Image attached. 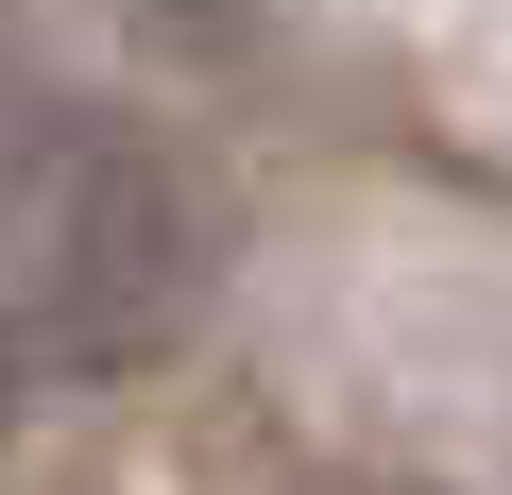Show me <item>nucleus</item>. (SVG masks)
Here are the masks:
<instances>
[{"label":"nucleus","instance_id":"nucleus-1","mask_svg":"<svg viewBox=\"0 0 512 495\" xmlns=\"http://www.w3.org/2000/svg\"><path fill=\"white\" fill-rule=\"evenodd\" d=\"M188 308V188L154 137L120 120H35L0 171V325L52 376H103L137 342H171Z\"/></svg>","mask_w":512,"mask_h":495},{"label":"nucleus","instance_id":"nucleus-2","mask_svg":"<svg viewBox=\"0 0 512 495\" xmlns=\"http://www.w3.org/2000/svg\"><path fill=\"white\" fill-rule=\"evenodd\" d=\"M171 18H188V35H239V18H256V0H171Z\"/></svg>","mask_w":512,"mask_h":495}]
</instances>
